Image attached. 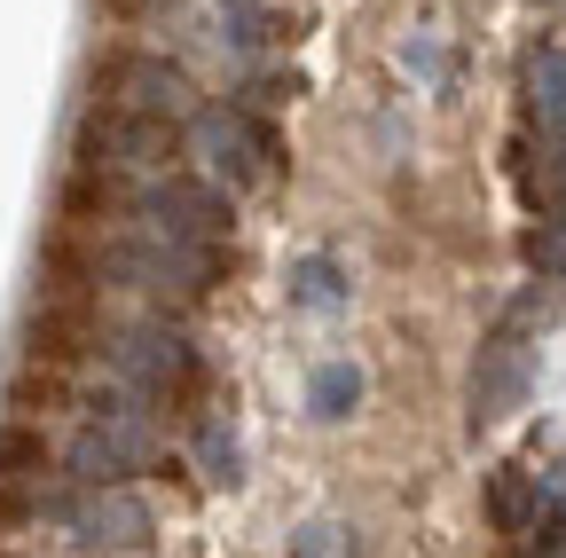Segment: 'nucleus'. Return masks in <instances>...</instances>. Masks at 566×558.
<instances>
[{
	"label": "nucleus",
	"instance_id": "nucleus-1",
	"mask_svg": "<svg viewBox=\"0 0 566 558\" xmlns=\"http://www.w3.org/2000/svg\"><path fill=\"white\" fill-rule=\"evenodd\" d=\"M150 456H158L150 401H134L126 386L118 393H95L80 441H71V480H80V487H118V480H134Z\"/></svg>",
	"mask_w": 566,
	"mask_h": 558
},
{
	"label": "nucleus",
	"instance_id": "nucleus-2",
	"mask_svg": "<svg viewBox=\"0 0 566 558\" xmlns=\"http://www.w3.org/2000/svg\"><path fill=\"white\" fill-rule=\"evenodd\" d=\"M111 370L134 401H150V409H181L197 386H205V362H197V346L166 323H142V330H118L111 338Z\"/></svg>",
	"mask_w": 566,
	"mask_h": 558
},
{
	"label": "nucleus",
	"instance_id": "nucleus-3",
	"mask_svg": "<svg viewBox=\"0 0 566 558\" xmlns=\"http://www.w3.org/2000/svg\"><path fill=\"white\" fill-rule=\"evenodd\" d=\"M197 143H205V158H212V173H221L229 189H252V181H268L275 173V126L252 110V103H221V110H205L197 118Z\"/></svg>",
	"mask_w": 566,
	"mask_h": 558
},
{
	"label": "nucleus",
	"instance_id": "nucleus-4",
	"mask_svg": "<svg viewBox=\"0 0 566 558\" xmlns=\"http://www.w3.org/2000/svg\"><path fill=\"white\" fill-rule=\"evenodd\" d=\"M80 150H87V166H103V173H142V166H174V158H181V126L142 118V110L118 103V110L87 118Z\"/></svg>",
	"mask_w": 566,
	"mask_h": 558
},
{
	"label": "nucleus",
	"instance_id": "nucleus-5",
	"mask_svg": "<svg viewBox=\"0 0 566 558\" xmlns=\"http://www.w3.org/2000/svg\"><path fill=\"white\" fill-rule=\"evenodd\" d=\"M134 221L150 229V236L221 244V236H229V197H221V189H205V181H181V173H166V181H150V189L134 197Z\"/></svg>",
	"mask_w": 566,
	"mask_h": 558
},
{
	"label": "nucleus",
	"instance_id": "nucleus-6",
	"mask_svg": "<svg viewBox=\"0 0 566 558\" xmlns=\"http://www.w3.org/2000/svg\"><path fill=\"white\" fill-rule=\"evenodd\" d=\"M527 338H520V315L495 330L488 346H480V362H472V425L488 433V425H504V417L520 409V393H527Z\"/></svg>",
	"mask_w": 566,
	"mask_h": 558
},
{
	"label": "nucleus",
	"instance_id": "nucleus-7",
	"mask_svg": "<svg viewBox=\"0 0 566 558\" xmlns=\"http://www.w3.org/2000/svg\"><path fill=\"white\" fill-rule=\"evenodd\" d=\"M118 103L142 110V118L181 126L189 118V72L166 63V55H118Z\"/></svg>",
	"mask_w": 566,
	"mask_h": 558
},
{
	"label": "nucleus",
	"instance_id": "nucleus-8",
	"mask_svg": "<svg viewBox=\"0 0 566 558\" xmlns=\"http://www.w3.org/2000/svg\"><path fill=\"white\" fill-rule=\"evenodd\" d=\"M150 504L142 496H103L87 512H71V543L80 550H134V543H150Z\"/></svg>",
	"mask_w": 566,
	"mask_h": 558
},
{
	"label": "nucleus",
	"instance_id": "nucleus-9",
	"mask_svg": "<svg viewBox=\"0 0 566 558\" xmlns=\"http://www.w3.org/2000/svg\"><path fill=\"white\" fill-rule=\"evenodd\" d=\"M354 401H363V370H354V362H323V370H315V386H307V409L331 425V417H346Z\"/></svg>",
	"mask_w": 566,
	"mask_h": 558
},
{
	"label": "nucleus",
	"instance_id": "nucleus-10",
	"mask_svg": "<svg viewBox=\"0 0 566 558\" xmlns=\"http://www.w3.org/2000/svg\"><path fill=\"white\" fill-rule=\"evenodd\" d=\"M292 299H300V307H346V275H338V260H323V252L300 260V267H292Z\"/></svg>",
	"mask_w": 566,
	"mask_h": 558
},
{
	"label": "nucleus",
	"instance_id": "nucleus-11",
	"mask_svg": "<svg viewBox=\"0 0 566 558\" xmlns=\"http://www.w3.org/2000/svg\"><path fill=\"white\" fill-rule=\"evenodd\" d=\"M535 110H543V126L566 143V55H558V48L535 55Z\"/></svg>",
	"mask_w": 566,
	"mask_h": 558
},
{
	"label": "nucleus",
	"instance_id": "nucleus-12",
	"mask_svg": "<svg viewBox=\"0 0 566 558\" xmlns=\"http://www.w3.org/2000/svg\"><path fill=\"white\" fill-rule=\"evenodd\" d=\"M221 24H229L221 40H237L244 55H260V48H268V32H275V17L260 9V0H229V9H221Z\"/></svg>",
	"mask_w": 566,
	"mask_h": 558
},
{
	"label": "nucleus",
	"instance_id": "nucleus-13",
	"mask_svg": "<svg viewBox=\"0 0 566 558\" xmlns=\"http://www.w3.org/2000/svg\"><path fill=\"white\" fill-rule=\"evenodd\" d=\"M40 456H48V441H40V425H0V472H40Z\"/></svg>",
	"mask_w": 566,
	"mask_h": 558
},
{
	"label": "nucleus",
	"instance_id": "nucleus-14",
	"mask_svg": "<svg viewBox=\"0 0 566 558\" xmlns=\"http://www.w3.org/2000/svg\"><path fill=\"white\" fill-rule=\"evenodd\" d=\"M527 260L551 275V284H566V213H551V221L527 236Z\"/></svg>",
	"mask_w": 566,
	"mask_h": 558
},
{
	"label": "nucleus",
	"instance_id": "nucleus-15",
	"mask_svg": "<svg viewBox=\"0 0 566 558\" xmlns=\"http://www.w3.org/2000/svg\"><path fill=\"white\" fill-rule=\"evenodd\" d=\"M300 558H354V527L346 519H315L300 535Z\"/></svg>",
	"mask_w": 566,
	"mask_h": 558
},
{
	"label": "nucleus",
	"instance_id": "nucleus-16",
	"mask_svg": "<svg viewBox=\"0 0 566 558\" xmlns=\"http://www.w3.org/2000/svg\"><path fill=\"white\" fill-rule=\"evenodd\" d=\"M205 480H221V487H237V441H229L221 425H205Z\"/></svg>",
	"mask_w": 566,
	"mask_h": 558
},
{
	"label": "nucleus",
	"instance_id": "nucleus-17",
	"mask_svg": "<svg viewBox=\"0 0 566 558\" xmlns=\"http://www.w3.org/2000/svg\"><path fill=\"white\" fill-rule=\"evenodd\" d=\"M401 63H409V72H424V80H441V72H449L441 40H409V48H401Z\"/></svg>",
	"mask_w": 566,
	"mask_h": 558
}]
</instances>
